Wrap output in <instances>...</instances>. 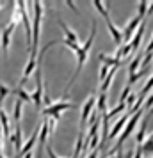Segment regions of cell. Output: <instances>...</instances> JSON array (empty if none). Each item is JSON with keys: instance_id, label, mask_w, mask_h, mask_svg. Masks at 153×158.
<instances>
[{"instance_id": "12", "label": "cell", "mask_w": 153, "mask_h": 158, "mask_svg": "<svg viewBox=\"0 0 153 158\" xmlns=\"http://www.w3.org/2000/svg\"><path fill=\"white\" fill-rule=\"evenodd\" d=\"M105 22H107V29H109L110 36H112V39H114V43H116V44H121V43H123V36H121V30H119V29L116 27V25L112 23L110 16H109V18H105Z\"/></svg>"}, {"instance_id": "14", "label": "cell", "mask_w": 153, "mask_h": 158, "mask_svg": "<svg viewBox=\"0 0 153 158\" xmlns=\"http://www.w3.org/2000/svg\"><path fill=\"white\" fill-rule=\"evenodd\" d=\"M126 121H128V114H125L123 117H119L116 121V124L112 126V131L109 133V139H114V137H117L119 133H121V130L125 128V124H126Z\"/></svg>"}, {"instance_id": "38", "label": "cell", "mask_w": 153, "mask_h": 158, "mask_svg": "<svg viewBox=\"0 0 153 158\" xmlns=\"http://www.w3.org/2000/svg\"><path fill=\"white\" fill-rule=\"evenodd\" d=\"M109 158H114V156H109Z\"/></svg>"}, {"instance_id": "35", "label": "cell", "mask_w": 153, "mask_h": 158, "mask_svg": "<svg viewBox=\"0 0 153 158\" xmlns=\"http://www.w3.org/2000/svg\"><path fill=\"white\" fill-rule=\"evenodd\" d=\"M87 158H98V153H96V151H91V155H89Z\"/></svg>"}, {"instance_id": "3", "label": "cell", "mask_w": 153, "mask_h": 158, "mask_svg": "<svg viewBox=\"0 0 153 158\" xmlns=\"http://www.w3.org/2000/svg\"><path fill=\"white\" fill-rule=\"evenodd\" d=\"M142 114H144V110L141 108V110H137L135 114H132L130 117H128V121H126V124H125V128H123V133L119 135V139H117V144H116V148H114V151L116 153H119V149H121V146H123V142L128 139V137L134 133V130H135V126H137V121L142 117Z\"/></svg>"}, {"instance_id": "25", "label": "cell", "mask_w": 153, "mask_h": 158, "mask_svg": "<svg viewBox=\"0 0 153 158\" xmlns=\"http://www.w3.org/2000/svg\"><path fill=\"white\" fill-rule=\"evenodd\" d=\"M7 94H11V89H9L6 84H2V82H0V105L4 103L6 98H7Z\"/></svg>"}, {"instance_id": "21", "label": "cell", "mask_w": 153, "mask_h": 158, "mask_svg": "<svg viewBox=\"0 0 153 158\" xmlns=\"http://www.w3.org/2000/svg\"><path fill=\"white\" fill-rule=\"evenodd\" d=\"M93 6H95L96 11H98L103 18H109V13H107V7H105V2H102V0H95Z\"/></svg>"}, {"instance_id": "30", "label": "cell", "mask_w": 153, "mask_h": 158, "mask_svg": "<svg viewBox=\"0 0 153 158\" xmlns=\"http://www.w3.org/2000/svg\"><path fill=\"white\" fill-rule=\"evenodd\" d=\"M153 151V140H146L142 144V153H151Z\"/></svg>"}, {"instance_id": "19", "label": "cell", "mask_w": 153, "mask_h": 158, "mask_svg": "<svg viewBox=\"0 0 153 158\" xmlns=\"http://www.w3.org/2000/svg\"><path fill=\"white\" fill-rule=\"evenodd\" d=\"M11 93L13 94H16V96H18V100H22L23 103H30V93L29 91H25V89H23V87H16L15 91H11Z\"/></svg>"}, {"instance_id": "28", "label": "cell", "mask_w": 153, "mask_h": 158, "mask_svg": "<svg viewBox=\"0 0 153 158\" xmlns=\"http://www.w3.org/2000/svg\"><path fill=\"white\" fill-rule=\"evenodd\" d=\"M109 71H110V68H107L105 64H102V68H100V84H103V80L107 78V75H109Z\"/></svg>"}, {"instance_id": "11", "label": "cell", "mask_w": 153, "mask_h": 158, "mask_svg": "<svg viewBox=\"0 0 153 158\" xmlns=\"http://www.w3.org/2000/svg\"><path fill=\"white\" fill-rule=\"evenodd\" d=\"M57 23H59V27L64 30L66 39H68V41H71V43H75V44H80V37H79V34H77L75 30L70 29V27H68V25H66L62 20H61V18H57Z\"/></svg>"}, {"instance_id": "1", "label": "cell", "mask_w": 153, "mask_h": 158, "mask_svg": "<svg viewBox=\"0 0 153 158\" xmlns=\"http://www.w3.org/2000/svg\"><path fill=\"white\" fill-rule=\"evenodd\" d=\"M95 36H96V20H93V27H91V34H89V37L86 39V43L80 44V48L75 52V55H77V68H75V73H73L71 80H70V84L66 85L64 91H70V87L73 85V82H75L77 77H79V73L82 71V68H84V64H86V60H87V57H89V52H91V46H93V41H95Z\"/></svg>"}, {"instance_id": "17", "label": "cell", "mask_w": 153, "mask_h": 158, "mask_svg": "<svg viewBox=\"0 0 153 158\" xmlns=\"http://www.w3.org/2000/svg\"><path fill=\"white\" fill-rule=\"evenodd\" d=\"M142 57H144V52H141V53H137L135 57L132 59L130 66H128V71H130V77H132V75H135V71H137V68L141 66V62H142Z\"/></svg>"}, {"instance_id": "33", "label": "cell", "mask_w": 153, "mask_h": 158, "mask_svg": "<svg viewBox=\"0 0 153 158\" xmlns=\"http://www.w3.org/2000/svg\"><path fill=\"white\" fill-rule=\"evenodd\" d=\"M144 55H153V37H151V41L148 43V48L144 50Z\"/></svg>"}, {"instance_id": "26", "label": "cell", "mask_w": 153, "mask_h": 158, "mask_svg": "<svg viewBox=\"0 0 153 158\" xmlns=\"http://www.w3.org/2000/svg\"><path fill=\"white\" fill-rule=\"evenodd\" d=\"M146 13H148V2H139V6H137V16H141V18H144Z\"/></svg>"}, {"instance_id": "13", "label": "cell", "mask_w": 153, "mask_h": 158, "mask_svg": "<svg viewBox=\"0 0 153 158\" xmlns=\"http://www.w3.org/2000/svg\"><path fill=\"white\" fill-rule=\"evenodd\" d=\"M22 137H23V131H22V126L20 124H15V131H13V135L9 139V142L15 146V149H22Z\"/></svg>"}, {"instance_id": "16", "label": "cell", "mask_w": 153, "mask_h": 158, "mask_svg": "<svg viewBox=\"0 0 153 158\" xmlns=\"http://www.w3.org/2000/svg\"><path fill=\"white\" fill-rule=\"evenodd\" d=\"M98 59H100V60H102L103 64L107 66V68H114V66H117V68H119V66L123 64V62H121L119 59H116V57H109V55H105V53H100V55H98Z\"/></svg>"}, {"instance_id": "10", "label": "cell", "mask_w": 153, "mask_h": 158, "mask_svg": "<svg viewBox=\"0 0 153 158\" xmlns=\"http://www.w3.org/2000/svg\"><path fill=\"white\" fill-rule=\"evenodd\" d=\"M144 30H146V23L142 22L139 25L137 32L134 34V39H132L128 46H130V52H137V48H141V41H142V36H144Z\"/></svg>"}, {"instance_id": "23", "label": "cell", "mask_w": 153, "mask_h": 158, "mask_svg": "<svg viewBox=\"0 0 153 158\" xmlns=\"http://www.w3.org/2000/svg\"><path fill=\"white\" fill-rule=\"evenodd\" d=\"M151 89H153V75L150 77V80L146 82V85L142 87V91H141V94H139V96H141V98H144V100H146V96H148V93H150Z\"/></svg>"}, {"instance_id": "9", "label": "cell", "mask_w": 153, "mask_h": 158, "mask_svg": "<svg viewBox=\"0 0 153 158\" xmlns=\"http://www.w3.org/2000/svg\"><path fill=\"white\" fill-rule=\"evenodd\" d=\"M95 105H96V98L95 96H89L87 101L84 103V107H82V119H80V126H84L86 123L89 121V117L93 114V110H95Z\"/></svg>"}, {"instance_id": "8", "label": "cell", "mask_w": 153, "mask_h": 158, "mask_svg": "<svg viewBox=\"0 0 153 158\" xmlns=\"http://www.w3.org/2000/svg\"><path fill=\"white\" fill-rule=\"evenodd\" d=\"M48 121H46V117H45L43 121H41V130H39V142H37V158H41V151L45 149V146H46V139H48Z\"/></svg>"}, {"instance_id": "36", "label": "cell", "mask_w": 153, "mask_h": 158, "mask_svg": "<svg viewBox=\"0 0 153 158\" xmlns=\"http://www.w3.org/2000/svg\"><path fill=\"white\" fill-rule=\"evenodd\" d=\"M23 158H34V153L30 151V153H27V155H25V156H23Z\"/></svg>"}, {"instance_id": "6", "label": "cell", "mask_w": 153, "mask_h": 158, "mask_svg": "<svg viewBox=\"0 0 153 158\" xmlns=\"http://www.w3.org/2000/svg\"><path fill=\"white\" fill-rule=\"evenodd\" d=\"M39 130H41V124H36V128H34V131H32V135L27 139V142L23 144V148L20 149V153H18V156H16V158H23L27 153L32 151L34 144H36V139H37V135H39Z\"/></svg>"}, {"instance_id": "22", "label": "cell", "mask_w": 153, "mask_h": 158, "mask_svg": "<svg viewBox=\"0 0 153 158\" xmlns=\"http://www.w3.org/2000/svg\"><path fill=\"white\" fill-rule=\"evenodd\" d=\"M82 148H84V133L80 131V135H79V139H77V146H75V151H73V156L71 158H79Z\"/></svg>"}, {"instance_id": "37", "label": "cell", "mask_w": 153, "mask_h": 158, "mask_svg": "<svg viewBox=\"0 0 153 158\" xmlns=\"http://www.w3.org/2000/svg\"><path fill=\"white\" fill-rule=\"evenodd\" d=\"M148 140H153V133H150V137H148Z\"/></svg>"}, {"instance_id": "15", "label": "cell", "mask_w": 153, "mask_h": 158, "mask_svg": "<svg viewBox=\"0 0 153 158\" xmlns=\"http://www.w3.org/2000/svg\"><path fill=\"white\" fill-rule=\"evenodd\" d=\"M95 110H96V112H98L100 115L107 112V94H105V93H100V94H98V98H96V107H95Z\"/></svg>"}, {"instance_id": "29", "label": "cell", "mask_w": 153, "mask_h": 158, "mask_svg": "<svg viewBox=\"0 0 153 158\" xmlns=\"http://www.w3.org/2000/svg\"><path fill=\"white\" fill-rule=\"evenodd\" d=\"M130 93H132V85H126V87H125V91L121 93V96H119V103H125L126 98L130 96Z\"/></svg>"}, {"instance_id": "24", "label": "cell", "mask_w": 153, "mask_h": 158, "mask_svg": "<svg viewBox=\"0 0 153 158\" xmlns=\"http://www.w3.org/2000/svg\"><path fill=\"white\" fill-rule=\"evenodd\" d=\"M125 108H126V105H125V103H117V107H114L112 110H109V112H107V117H109V119H112V117H114V115H117L121 110L125 112Z\"/></svg>"}, {"instance_id": "32", "label": "cell", "mask_w": 153, "mask_h": 158, "mask_svg": "<svg viewBox=\"0 0 153 158\" xmlns=\"http://www.w3.org/2000/svg\"><path fill=\"white\" fill-rule=\"evenodd\" d=\"M125 105H126V107H128V105H132V107H134V105H135V94L130 93V96H128V98H126V101H125Z\"/></svg>"}, {"instance_id": "7", "label": "cell", "mask_w": 153, "mask_h": 158, "mask_svg": "<svg viewBox=\"0 0 153 158\" xmlns=\"http://www.w3.org/2000/svg\"><path fill=\"white\" fill-rule=\"evenodd\" d=\"M37 68V62H36V55L34 53H30L29 55V60H27V66H25V69H23V75H22V80L18 82V87H23V84L29 80V77L32 75V73L36 71Z\"/></svg>"}, {"instance_id": "5", "label": "cell", "mask_w": 153, "mask_h": 158, "mask_svg": "<svg viewBox=\"0 0 153 158\" xmlns=\"http://www.w3.org/2000/svg\"><path fill=\"white\" fill-rule=\"evenodd\" d=\"M68 108H73V105L70 101L59 100L57 103H50L48 107H45L43 115L45 117H55V119H59V117H61V112H62V110H68Z\"/></svg>"}, {"instance_id": "20", "label": "cell", "mask_w": 153, "mask_h": 158, "mask_svg": "<svg viewBox=\"0 0 153 158\" xmlns=\"http://www.w3.org/2000/svg\"><path fill=\"white\" fill-rule=\"evenodd\" d=\"M22 107H23V101L22 100H16L15 101V123L20 124V119H22Z\"/></svg>"}, {"instance_id": "18", "label": "cell", "mask_w": 153, "mask_h": 158, "mask_svg": "<svg viewBox=\"0 0 153 158\" xmlns=\"http://www.w3.org/2000/svg\"><path fill=\"white\" fill-rule=\"evenodd\" d=\"M146 124H148V117H142V123H141V130H139V133L135 135V142H137V146H142V144H144Z\"/></svg>"}, {"instance_id": "34", "label": "cell", "mask_w": 153, "mask_h": 158, "mask_svg": "<svg viewBox=\"0 0 153 158\" xmlns=\"http://www.w3.org/2000/svg\"><path fill=\"white\" fill-rule=\"evenodd\" d=\"M46 153H48V156L50 158H59L57 155H55V151L52 149V146H46Z\"/></svg>"}, {"instance_id": "31", "label": "cell", "mask_w": 153, "mask_h": 158, "mask_svg": "<svg viewBox=\"0 0 153 158\" xmlns=\"http://www.w3.org/2000/svg\"><path fill=\"white\" fill-rule=\"evenodd\" d=\"M151 105H153V94H151V96H150V98H148V100L144 101V105H142L141 108H142V110H150V108H151Z\"/></svg>"}, {"instance_id": "27", "label": "cell", "mask_w": 153, "mask_h": 158, "mask_svg": "<svg viewBox=\"0 0 153 158\" xmlns=\"http://www.w3.org/2000/svg\"><path fill=\"white\" fill-rule=\"evenodd\" d=\"M98 146H100V133H95V135L89 139L87 148H91V149L95 151V148H98Z\"/></svg>"}, {"instance_id": "4", "label": "cell", "mask_w": 153, "mask_h": 158, "mask_svg": "<svg viewBox=\"0 0 153 158\" xmlns=\"http://www.w3.org/2000/svg\"><path fill=\"white\" fill-rule=\"evenodd\" d=\"M16 25H18V22H9V25H6L4 27V30H2V34H0V48H2V53H4V60H7V50H9V44H11V36H13V32H15Z\"/></svg>"}, {"instance_id": "2", "label": "cell", "mask_w": 153, "mask_h": 158, "mask_svg": "<svg viewBox=\"0 0 153 158\" xmlns=\"http://www.w3.org/2000/svg\"><path fill=\"white\" fill-rule=\"evenodd\" d=\"M32 9H34V16L30 18L32 22V46H30V52L29 53H37V46H39V39H41V22H43V13H45V6L43 2H32L30 4Z\"/></svg>"}]
</instances>
